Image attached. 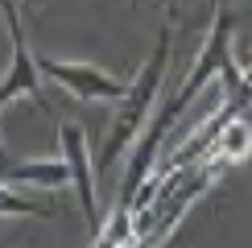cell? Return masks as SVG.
<instances>
[{"label":"cell","mask_w":252,"mask_h":248,"mask_svg":"<svg viewBox=\"0 0 252 248\" xmlns=\"http://www.w3.org/2000/svg\"><path fill=\"white\" fill-rule=\"evenodd\" d=\"M136 248H145V244H136Z\"/></svg>","instance_id":"cell-11"},{"label":"cell","mask_w":252,"mask_h":248,"mask_svg":"<svg viewBox=\"0 0 252 248\" xmlns=\"http://www.w3.org/2000/svg\"><path fill=\"white\" fill-rule=\"evenodd\" d=\"M25 4H37V0H25Z\"/></svg>","instance_id":"cell-9"},{"label":"cell","mask_w":252,"mask_h":248,"mask_svg":"<svg viewBox=\"0 0 252 248\" xmlns=\"http://www.w3.org/2000/svg\"><path fill=\"white\" fill-rule=\"evenodd\" d=\"M244 157H252V112H244V116L223 124V132L215 137V145L207 149L203 161L232 165V161H244Z\"/></svg>","instance_id":"cell-6"},{"label":"cell","mask_w":252,"mask_h":248,"mask_svg":"<svg viewBox=\"0 0 252 248\" xmlns=\"http://www.w3.org/2000/svg\"><path fill=\"white\" fill-rule=\"evenodd\" d=\"M58 149H62V157H66L70 165V182H75V190H79V211H83V219H87V232H91V240L103 232V215H99V207H95V161H91V145H87V132H83V124H58Z\"/></svg>","instance_id":"cell-4"},{"label":"cell","mask_w":252,"mask_h":248,"mask_svg":"<svg viewBox=\"0 0 252 248\" xmlns=\"http://www.w3.org/2000/svg\"><path fill=\"white\" fill-rule=\"evenodd\" d=\"M4 25H8V41H13V54H8V66H4V83H0V108L17 103L21 95L41 103V66H37V54H29V37L21 29V17H17V4L4 0Z\"/></svg>","instance_id":"cell-3"},{"label":"cell","mask_w":252,"mask_h":248,"mask_svg":"<svg viewBox=\"0 0 252 248\" xmlns=\"http://www.w3.org/2000/svg\"><path fill=\"white\" fill-rule=\"evenodd\" d=\"M0 211H4V219H13V215H37V219H50V215H54V207L33 203V199H21V194H17V186H4Z\"/></svg>","instance_id":"cell-7"},{"label":"cell","mask_w":252,"mask_h":248,"mask_svg":"<svg viewBox=\"0 0 252 248\" xmlns=\"http://www.w3.org/2000/svg\"><path fill=\"white\" fill-rule=\"evenodd\" d=\"M132 4H141V0H132Z\"/></svg>","instance_id":"cell-10"},{"label":"cell","mask_w":252,"mask_h":248,"mask_svg":"<svg viewBox=\"0 0 252 248\" xmlns=\"http://www.w3.org/2000/svg\"><path fill=\"white\" fill-rule=\"evenodd\" d=\"M170 46H174V29H170V21L161 25V33H157V46H153V54L149 62L141 66V75L132 79V91L120 99V112H116V120H112V128H108V141H103V149H99V161H95V170H112L124 153H132V145L141 141V128H149V120H153V103L157 95H161V83H165V70H170Z\"/></svg>","instance_id":"cell-1"},{"label":"cell","mask_w":252,"mask_h":248,"mask_svg":"<svg viewBox=\"0 0 252 248\" xmlns=\"http://www.w3.org/2000/svg\"><path fill=\"white\" fill-rule=\"evenodd\" d=\"M70 182L66 157H41V161H4V186H41V190H58Z\"/></svg>","instance_id":"cell-5"},{"label":"cell","mask_w":252,"mask_h":248,"mask_svg":"<svg viewBox=\"0 0 252 248\" xmlns=\"http://www.w3.org/2000/svg\"><path fill=\"white\" fill-rule=\"evenodd\" d=\"M244 83H248V91H252V54H244Z\"/></svg>","instance_id":"cell-8"},{"label":"cell","mask_w":252,"mask_h":248,"mask_svg":"<svg viewBox=\"0 0 252 248\" xmlns=\"http://www.w3.org/2000/svg\"><path fill=\"white\" fill-rule=\"evenodd\" d=\"M37 66H41V79H50L62 91H70L79 103H120L132 91L128 79L112 75L103 66H91V62H62V58L37 54Z\"/></svg>","instance_id":"cell-2"}]
</instances>
